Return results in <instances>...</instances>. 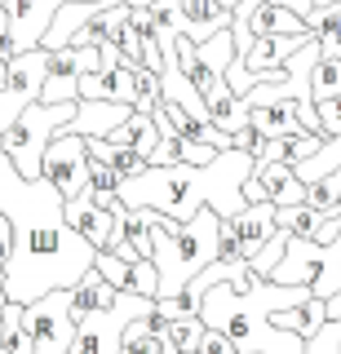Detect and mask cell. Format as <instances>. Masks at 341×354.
Masks as SVG:
<instances>
[{
	"mask_svg": "<svg viewBox=\"0 0 341 354\" xmlns=\"http://www.w3.org/2000/svg\"><path fill=\"white\" fill-rule=\"evenodd\" d=\"M129 102H102V97H75V111H71V120L62 124L58 133H80V138H107L120 120L129 115Z\"/></svg>",
	"mask_w": 341,
	"mask_h": 354,
	"instance_id": "13",
	"label": "cell"
},
{
	"mask_svg": "<svg viewBox=\"0 0 341 354\" xmlns=\"http://www.w3.org/2000/svg\"><path fill=\"white\" fill-rule=\"evenodd\" d=\"M182 36L186 40H208L213 31L230 27V5H222V0H182Z\"/></svg>",
	"mask_w": 341,
	"mask_h": 354,
	"instance_id": "16",
	"label": "cell"
},
{
	"mask_svg": "<svg viewBox=\"0 0 341 354\" xmlns=\"http://www.w3.org/2000/svg\"><path fill=\"white\" fill-rule=\"evenodd\" d=\"M217 213L195 208L186 221H173L151 208V261H156L160 288L156 297H178L208 261L217 257Z\"/></svg>",
	"mask_w": 341,
	"mask_h": 354,
	"instance_id": "4",
	"label": "cell"
},
{
	"mask_svg": "<svg viewBox=\"0 0 341 354\" xmlns=\"http://www.w3.org/2000/svg\"><path fill=\"white\" fill-rule=\"evenodd\" d=\"M23 328L31 337V354H67L75 337V319H71V292L67 288H49L45 297L23 306Z\"/></svg>",
	"mask_w": 341,
	"mask_h": 354,
	"instance_id": "7",
	"label": "cell"
},
{
	"mask_svg": "<svg viewBox=\"0 0 341 354\" xmlns=\"http://www.w3.org/2000/svg\"><path fill=\"white\" fill-rule=\"evenodd\" d=\"M195 354H235V346H230V337H222L217 328H204V337L195 341Z\"/></svg>",
	"mask_w": 341,
	"mask_h": 354,
	"instance_id": "27",
	"label": "cell"
},
{
	"mask_svg": "<svg viewBox=\"0 0 341 354\" xmlns=\"http://www.w3.org/2000/svg\"><path fill=\"white\" fill-rule=\"evenodd\" d=\"M164 332H169L173 350H195V341L204 337L200 310H178V315H169V319H164Z\"/></svg>",
	"mask_w": 341,
	"mask_h": 354,
	"instance_id": "22",
	"label": "cell"
},
{
	"mask_svg": "<svg viewBox=\"0 0 341 354\" xmlns=\"http://www.w3.org/2000/svg\"><path fill=\"white\" fill-rule=\"evenodd\" d=\"M341 97V58H324L311 66V102H333Z\"/></svg>",
	"mask_w": 341,
	"mask_h": 354,
	"instance_id": "21",
	"label": "cell"
},
{
	"mask_svg": "<svg viewBox=\"0 0 341 354\" xmlns=\"http://www.w3.org/2000/svg\"><path fill=\"white\" fill-rule=\"evenodd\" d=\"M230 58H235V40H230V27L213 31L208 40H186V36H178V66L186 71V80L200 88L204 97L213 93L217 84H222V75H226Z\"/></svg>",
	"mask_w": 341,
	"mask_h": 354,
	"instance_id": "8",
	"label": "cell"
},
{
	"mask_svg": "<svg viewBox=\"0 0 341 354\" xmlns=\"http://www.w3.org/2000/svg\"><path fill=\"white\" fill-rule=\"evenodd\" d=\"M89 155H98V160L111 164V169L120 173V182L147 169V155H138L133 147H120V142H111V138H89Z\"/></svg>",
	"mask_w": 341,
	"mask_h": 354,
	"instance_id": "19",
	"label": "cell"
},
{
	"mask_svg": "<svg viewBox=\"0 0 341 354\" xmlns=\"http://www.w3.org/2000/svg\"><path fill=\"white\" fill-rule=\"evenodd\" d=\"M315 115H319L324 138H337L341 133V97H333V102H315Z\"/></svg>",
	"mask_w": 341,
	"mask_h": 354,
	"instance_id": "26",
	"label": "cell"
},
{
	"mask_svg": "<svg viewBox=\"0 0 341 354\" xmlns=\"http://www.w3.org/2000/svg\"><path fill=\"white\" fill-rule=\"evenodd\" d=\"M244 199L252 204V199H261V204H302L306 199V182L297 177L293 164H279V160H252V173L244 177Z\"/></svg>",
	"mask_w": 341,
	"mask_h": 354,
	"instance_id": "10",
	"label": "cell"
},
{
	"mask_svg": "<svg viewBox=\"0 0 341 354\" xmlns=\"http://www.w3.org/2000/svg\"><path fill=\"white\" fill-rule=\"evenodd\" d=\"M284 31H306V22L284 5H270L261 0L257 9L248 14V36H284Z\"/></svg>",
	"mask_w": 341,
	"mask_h": 354,
	"instance_id": "18",
	"label": "cell"
},
{
	"mask_svg": "<svg viewBox=\"0 0 341 354\" xmlns=\"http://www.w3.org/2000/svg\"><path fill=\"white\" fill-rule=\"evenodd\" d=\"M67 292H71V319H75V324H80V319L89 315V310H102V306H111V301H116V288L107 283L102 274L93 270V266H89V270H84L80 279L67 288Z\"/></svg>",
	"mask_w": 341,
	"mask_h": 354,
	"instance_id": "17",
	"label": "cell"
},
{
	"mask_svg": "<svg viewBox=\"0 0 341 354\" xmlns=\"http://www.w3.org/2000/svg\"><path fill=\"white\" fill-rule=\"evenodd\" d=\"M9 84V62H0V88Z\"/></svg>",
	"mask_w": 341,
	"mask_h": 354,
	"instance_id": "31",
	"label": "cell"
},
{
	"mask_svg": "<svg viewBox=\"0 0 341 354\" xmlns=\"http://www.w3.org/2000/svg\"><path fill=\"white\" fill-rule=\"evenodd\" d=\"M0 283H5V266H0Z\"/></svg>",
	"mask_w": 341,
	"mask_h": 354,
	"instance_id": "33",
	"label": "cell"
},
{
	"mask_svg": "<svg viewBox=\"0 0 341 354\" xmlns=\"http://www.w3.org/2000/svg\"><path fill=\"white\" fill-rule=\"evenodd\" d=\"M311 40V31H284V36H252L244 53V80L248 88L261 80H284V62L293 58L302 44Z\"/></svg>",
	"mask_w": 341,
	"mask_h": 354,
	"instance_id": "11",
	"label": "cell"
},
{
	"mask_svg": "<svg viewBox=\"0 0 341 354\" xmlns=\"http://www.w3.org/2000/svg\"><path fill=\"white\" fill-rule=\"evenodd\" d=\"M120 354H173V341L164 332V319L151 310V315H138L125 324V337H120Z\"/></svg>",
	"mask_w": 341,
	"mask_h": 354,
	"instance_id": "14",
	"label": "cell"
},
{
	"mask_svg": "<svg viewBox=\"0 0 341 354\" xmlns=\"http://www.w3.org/2000/svg\"><path fill=\"white\" fill-rule=\"evenodd\" d=\"M178 160V133H160L156 151H151V164H173Z\"/></svg>",
	"mask_w": 341,
	"mask_h": 354,
	"instance_id": "28",
	"label": "cell"
},
{
	"mask_svg": "<svg viewBox=\"0 0 341 354\" xmlns=\"http://www.w3.org/2000/svg\"><path fill=\"white\" fill-rule=\"evenodd\" d=\"M0 306H5V292H0ZM0 354H5V350H0Z\"/></svg>",
	"mask_w": 341,
	"mask_h": 354,
	"instance_id": "34",
	"label": "cell"
},
{
	"mask_svg": "<svg viewBox=\"0 0 341 354\" xmlns=\"http://www.w3.org/2000/svg\"><path fill=\"white\" fill-rule=\"evenodd\" d=\"M248 173H252V151L226 147L208 164H186V160L147 164L142 173L120 182V199L156 208V213L173 217V221H186L195 208H213L217 217H235L248 204L244 191H239Z\"/></svg>",
	"mask_w": 341,
	"mask_h": 354,
	"instance_id": "2",
	"label": "cell"
},
{
	"mask_svg": "<svg viewBox=\"0 0 341 354\" xmlns=\"http://www.w3.org/2000/svg\"><path fill=\"white\" fill-rule=\"evenodd\" d=\"M270 283H306L311 297H333L341 288V230L328 243L319 239H297L288 235L284 243V257L266 270Z\"/></svg>",
	"mask_w": 341,
	"mask_h": 354,
	"instance_id": "5",
	"label": "cell"
},
{
	"mask_svg": "<svg viewBox=\"0 0 341 354\" xmlns=\"http://www.w3.org/2000/svg\"><path fill=\"white\" fill-rule=\"evenodd\" d=\"M40 177H49L62 199L80 195L84 182H89V138H80V133H53L45 155H40Z\"/></svg>",
	"mask_w": 341,
	"mask_h": 354,
	"instance_id": "9",
	"label": "cell"
},
{
	"mask_svg": "<svg viewBox=\"0 0 341 354\" xmlns=\"http://www.w3.org/2000/svg\"><path fill=\"white\" fill-rule=\"evenodd\" d=\"M213 155H217V147H208L200 138H178V160H186V164H208Z\"/></svg>",
	"mask_w": 341,
	"mask_h": 354,
	"instance_id": "25",
	"label": "cell"
},
{
	"mask_svg": "<svg viewBox=\"0 0 341 354\" xmlns=\"http://www.w3.org/2000/svg\"><path fill=\"white\" fill-rule=\"evenodd\" d=\"M324 315H328V319H341V288H337V292L324 301Z\"/></svg>",
	"mask_w": 341,
	"mask_h": 354,
	"instance_id": "30",
	"label": "cell"
},
{
	"mask_svg": "<svg viewBox=\"0 0 341 354\" xmlns=\"http://www.w3.org/2000/svg\"><path fill=\"white\" fill-rule=\"evenodd\" d=\"M302 354H341V319H324V324L306 337Z\"/></svg>",
	"mask_w": 341,
	"mask_h": 354,
	"instance_id": "24",
	"label": "cell"
},
{
	"mask_svg": "<svg viewBox=\"0 0 341 354\" xmlns=\"http://www.w3.org/2000/svg\"><path fill=\"white\" fill-rule=\"evenodd\" d=\"M160 288V274H156V261L151 257H133L129 261V274H125V288L120 292H138V297H156Z\"/></svg>",
	"mask_w": 341,
	"mask_h": 354,
	"instance_id": "23",
	"label": "cell"
},
{
	"mask_svg": "<svg viewBox=\"0 0 341 354\" xmlns=\"http://www.w3.org/2000/svg\"><path fill=\"white\" fill-rule=\"evenodd\" d=\"M324 133H279V138H257L252 142V160H279V164H302L306 155L319 151Z\"/></svg>",
	"mask_w": 341,
	"mask_h": 354,
	"instance_id": "15",
	"label": "cell"
},
{
	"mask_svg": "<svg viewBox=\"0 0 341 354\" xmlns=\"http://www.w3.org/2000/svg\"><path fill=\"white\" fill-rule=\"evenodd\" d=\"M75 102H27L18 111V120L0 133V151L9 155V164H14L23 177H40V155H45L49 138L58 133L62 124L71 120Z\"/></svg>",
	"mask_w": 341,
	"mask_h": 354,
	"instance_id": "6",
	"label": "cell"
},
{
	"mask_svg": "<svg viewBox=\"0 0 341 354\" xmlns=\"http://www.w3.org/2000/svg\"><path fill=\"white\" fill-rule=\"evenodd\" d=\"M306 297H311L306 283H270L266 274H252L244 292L217 279L200 297V319L204 328H217L222 337H230L235 354H302L306 337L293 328H279L270 315L302 306Z\"/></svg>",
	"mask_w": 341,
	"mask_h": 354,
	"instance_id": "3",
	"label": "cell"
},
{
	"mask_svg": "<svg viewBox=\"0 0 341 354\" xmlns=\"http://www.w3.org/2000/svg\"><path fill=\"white\" fill-rule=\"evenodd\" d=\"M279 5H284V9H293L297 18H306V14L315 9V0H279Z\"/></svg>",
	"mask_w": 341,
	"mask_h": 354,
	"instance_id": "29",
	"label": "cell"
},
{
	"mask_svg": "<svg viewBox=\"0 0 341 354\" xmlns=\"http://www.w3.org/2000/svg\"><path fill=\"white\" fill-rule=\"evenodd\" d=\"M173 354H195V350H173Z\"/></svg>",
	"mask_w": 341,
	"mask_h": 354,
	"instance_id": "32",
	"label": "cell"
},
{
	"mask_svg": "<svg viewBox=\"0 0 341 354\" xmlns=\"http://www.w3.org/2000/svg\"><path fill=\"white\" fill-rule=\"evenodd\" d=\"M0 213L14 226L5 261V301H36L49 288H71L93 266V243L62 217V195L49 177H23L0 151Z\"/></svg>",
	"mask_w": 341,
	"mask_h": 354,
	"instance_id": "1",
	"label": "cell"
},
{
	"mask_svg": "<svg viewBox=\"0 0 341 354\" xmlns=\"http://www.w3.org/2000/svg\"><path fill=\"white\" fill-rule=\"evenodd\" d=\"M62 0H5L9 9V36H14V49H36L40 36H45L53 9Z\"/></svg>",
	"mask_w": 341,
	"mask_h": 354,
	"instance_id": "12",
	"label": "cell"
},
{
	"mask_svg": "<svg viewBox=\"0 0 341 354\" xmlns=\"http://www.w3.org/2000/svg\"><path fill=\"white\" fill-rule=\"evenodd\" d=\"M84 191H89V199H93V204H102V208H116V204H120V173H116L107 160H98V155H89V182H84Z\"/></svg>",
	"mask_w": 341,
	"mask_h": 354,
	"instance_id": "20",
	"label": "cell"
}]
</instances>
